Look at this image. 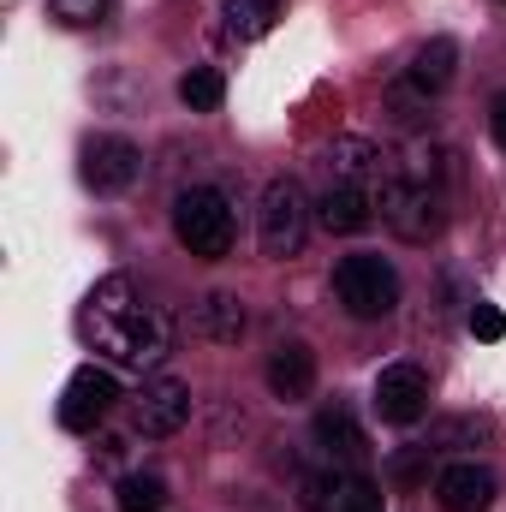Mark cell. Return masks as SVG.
<instances>
[{"label": "cell", "instance_id": "19", "mask_svg": "<svg viewBox=\"0 0 506 512\" xmlns=\"http://www.w3.org/2000/svg\"><path fill=\"white\" fill-rule=\"evenodd\" d=\"M179 102H185L191 114H215V108L227 102V78H221L215 66H191V72L179 78Z\"/></svg>", "mask_w": 506, "mask_h": 512}, {"label": "cell", "instance_id": "25", "mask_svg": "<svg viewBox=\"0 0 506 512\" xmlns=\"http://www.w3.org/2000/svg\"><path fill=\"white\" fill-rule=\"evenodd\" d=\"M489 126H495V143H501V155H506V90L495 96V114H489Z\"/></svg>", "mask_w": 506, "mask_h": 512}, {"label": "cell", "instance_id": "21", "mask_svg": "<svg viewBox=\"0 0 506 512\" xmlns=\"http://www.w3.org/2000/svg\"><path fill=\"white\" fill-rule=\"evenodd\" d=\"M120 512H161L167 507V483L155 477V471H131V477H120Z\"/></svg>", "mask_w": 506, "mask_h": 512}, {"label": "cell", "instance_id": "14", "mask_svg": "<svg viewBox=\"0 0 506 512\" xmlns=\"http://www.w3.org/2000/svg\"><path fill=\"white\" fill-rule=\"evenodd\" d=\"M316 447H322L328 459H340V465H358V459L370 453V441H364V429H358V417H352L346 399H328V405L316 411Z\"/></svg>", "mask_w": 506, "mask_h": 512}, {"label": "cell", "instance_id": "18", "mask_svg": "<svg viewBox=\"0 0 506 512\" xmlns=\"http://www.w3.org/2000/svg\"><path fill=\"white\" fill-rule=\"evenodd\" d=\"M346 483H352V471H334V465L298 471V507L304 512H340L346 507Z\"/></svg>", "mask_w": 506, "mask_h": 512}, {"label": "cell", "instance_id": "17", "mask_svg": "<svg viewBox=\"0 0 506 512\" xmlns=\"http://www.w3.org/2000/svg\"><path fill=\"white\" fill-rule=\"evenodd\" d=\"M280 18H286V0H227L221 6V24L233 42H262Z\"/></svg>", "mask_w": 506, "mask_h": 512}, {"label": "cell", "instance_id": "9", "mask_svg": "<svg viewBox=\"0 0 506 512\" xmlns=\"http://www.w3.org/2000/svg\"><path fill=\"white\" fill-rule=\"evenodd\" d=\"M376 417L393 429H411L429 417V370L423 364H387L376 376Z\"/></svg>", "mask_w": 506, "mask_h": 512}, {"label": "cell", "instance_id": "15", "mask_svg": "<svg viewBox=\"0 0 506 512\" xmlns=\"http://www.w3.org/2000/svg\"><path fill=\"white\" fill-rule=\"evenodd\" d=\"M268 387H274V399H310V387H316V352L304 346V340H286V346H274L268 352Z\"/></svg>", "mask_w": 506, "mask_h": 512}, {"label": "cell", "instance_id": "16", "mask_svg": "<svg viewBox=\"0 0 506 512\" xmlns=\"http://www.w3.org/2000/svg\"><path fill=\"white\" fill-rule=\"evenodd\" d=\"M381 215V203L370 191H346V185H322V197H316V221L328 227V233H364L370 221Z\"/></svg>", "mask_w": 506, "mask_h": 512}, {"label": "cell", "instance_id": "20", "mask_svg": "<svg viewBox=\"0 0 506 512\" xmlns=\"http://www.w3.org/2000/svg\"><path fill=\"white\" fill-rule=\"evenodd\" d=\"M429 471H435V447H429V441H411V447H399V453L387 459V483H393V489H423Z\"/></svg>", "mask_w": 506, "mask_h": 512}, {"label": "cell", "instance_id": "10", "mask_svg": "<svg viewBox=\"0 0 506 512\" xmlns=\"http://www.w3.org/2000/svg\"><path fill=\"white\" fill-rule=\"evenodd\" d=\"M114 405H120V382H114V370L84 364V370L66 382V393H60V423H66L72 435H90Z\"/></svg>", "mask_w": 506, "mask_h": 512}, {"label": "cell", "instance_id": "12", "mask_svg": "<svg viewBox=\"0 0 506 512\" xmlns=\"http://www.w3.org/2000/svg\"><path fill=\"white\" fill-rule=\"evenodd\" d=\"M453 78H459V42L453 36H429L411 54V66H405V90L411 96H441Z\"/></svg>", "mask_w": 506, "mask_h": 512}, {"label": "cell", "instance_id": "13", "mask_svg": "<svg viewBox=\"0 0 506 512\" xmlns=\"http://www.w3.org/2000/svg\"><path fill=\"white\" fill-rule=\"evenodd\" d=\"M191 328H197L203 340H215V346H239L245 328H251V310H245L239 292H203L197 310H191Z\"/></svg>", "mask_w": 506, "mask_h": 512}, {"label": "cell", "instance_id": "24", "mask_svg": "<svg viewBox=\"0 0 506 512\" xmlns=\"http://www.w3.org/2000/svg\"><path fill=\"white\" fill-rule=\"evenodd\" d=\"M471 334L495 346V340H501V334H506V316H501V310H495V304H483V298H477V304H471Z\"/></svg>", "mask_w": 506, "mask_h": 512}, {"label": "cell", "instance_id": "22", "mask_svg": "<svg viewBox=\"0 0 506 512\" xmlns=\"http://www.w3.org/2000/svg\"><path fill=\"white\" fill-rule=\"evenodd\" d=\"M483 435H495V417H447V423L429 429V447H435V453H441V447H477Z\"/></svg>", "mask_w": 506, "mask_h": 512}, {"label": "cell", "instance_id": "3", "mask_svg": "<svg viewBox=\"0 0 506 512\" xmlns=\"http://www.w3.org/2000/svg\"><path fill=\"white\" fill-rule=\"evenodd\" d=\"M173 239L197 262H221L233 256V239H239V221H233V203L215 191V185H191L173 197Z\"/></svg>", "mask_w": 506, "mask_h": 512}, {"label": "cell", "instance_id": "4", "mask_svg": "<svg viewBox=\"0 0 506 512\" xmlns=\"http://www.w3.org/2000/svg\"><path fill=\"white\" fill-rule=\"evenodd\" d=\"M334 304H340L346 316H358V322L393 316V304H399V274H393V262H387V256H370V251L340 256V262H334Z\"/></svg>", "mask_w": 506, "mask_h": 512}, {"label": "cell", "instance_id": "5", "mask_svg": "<svg viewBox=\"0 0 506 512\" xmlns=\"http://www.w3.org/2000/svg\"><path fill=\"white\" fill-rule=\"evenodd\" d=\"M304 239H310V197H304V185L298 179H268L262 209H256V245H262V256L286 262V256L304 251Z\"/></svg>", "mask_w": 506, "mask_h": 512}, {"label": "cell", "instance_id": "23", "mask_svg": "<svg viewBox=\"0 0 506 512\" xmlns=\"http://www.w3.org/2000/svg\"><path fill=\"white\" fill-rule=\"evenodd\" d=\"M48 12H54L60 24H72V30H84V24H102L108 0H48Z\"/></svg>", "mask_w": 506, "mask_h": 512}, {"label": "cell", "instance_id": "1", "mask_svg": "<svg viewBox=\"0 0 506 512\" xmlns=\"http://www.w3.org/2000/svg\"><path fill=\"white\" fill-rule=\"evenodd\" d=\"M78 334L90 352H102L114 370H161V358L173 352V322L167 310L131 280V274H108L90 286L84 310H78Z\"/></svg>", "mask_w": 506, "mask_h": 512}, {"label": "cell", "instance_id": "2", "mask_svg": "<svg viewBox=\"0 0 506 512\" xmlns=\"http://www.w3.org/2000/svg\"><path fill=\"white\" fill-rule=\"evenodd\" d=\"M381 221L405 239V245H435L447 227V191H441V167L435 161H393L387 185H381Z\"/></svg>", "mask_w": 506, "mask_h": 512}, {"label": "cell", "instance_id": "6", "mask_svg": "<svg viewBox=\"0 0 506 512\" xmlns=\"http://www.w3.org/2000/svg\"><path fill=\"white\" fill-rule=\"evenodd\" d=\"M78 179L96 191V197H120L131 191L137 179H143V149L120 137V131H96V137H84V149H78Z\"/></svg>", "mask_w": 506, "mask_h": 512}, {"label": "cell", "instance_id": "8", "mask_svg": "<svg viewBox=\"0 0 506 512\" xmlns=\"http://www.w3.org/2000/svg\"><path fill=\"white\" fill-rule=\"evenodd\" d=\"M387 173H393V155H381L376 143H364V137H340V143L322 149V179L346 185V191H370L376 203H381Z\"/></svg>", "mask_w": 506, "mask_h": 512}, {"label": "cell", "instance_id": "7", "mask_svg": "<svg viewBox=\"0 0 506 512\" xmlns=\"http://www.w3.org/2000/svg\"><path fill=\"white\" fill-rule=\"evenodd\" d=\"M185 423H191V382L155 370L149 382L131 393V429H137V435L167 441V435H179Z\"/></svg>", "mask_w": 506, "mask_h": 512}, {"label": "cell", "instance_id": "11", "mask_svg": "<svg viewBox=\"0 0 506 512\" xmlns=\"http://www.w3.org/2000/svg\"><path fill=\"white\" fill-rule=\"evenodd\" d=\"M495 495H501V483H495V471L477 465V459H459V465H447V471L435 477V501L447 512H489Z\"/></svg>", "mask_w": 506, "mask_h": 512}]
</instances>
